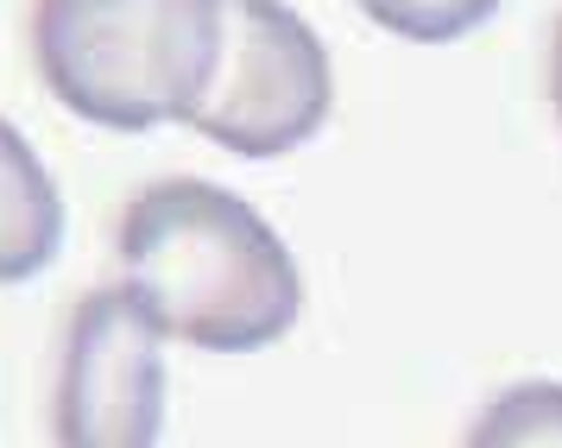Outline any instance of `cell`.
<instances>
[{
	"label": "cell",
	"mask_w": 562,
	"mask_h": 448,
	"mask_svg": "<svg viewBox=\"0 0 562 448\" xmlns=\"http://www.w3.org/2000/svg\"><path fill=\"white\" fill-rule=\"evenodd\" d=\"M121 284L165 341L209 354L272 348L304 316V272L247 197L158 177L121 215Z\"/></svg>",
	"instance_id": "1"
},
{
	"label": "cell",
	"mask_w": 562,
	"mask_h": 448,
	"mask_svg": "<svg viewBox=\"0 0 562 448\" xmlns=\"http://www.w3.org/2000/svg\"><path fill=\"white\" fill-rule=\"evenodd\" d=\"M32 57L70 114L153 133L190 114L215 64V0H38Z\"/></svg>",
	"instance_id": "2"
},
{
	"label": "cell",
	"mask_w": 562,
	"mask_h": 448,
	"mask_svg": "<svg viewBox=\"0 0 562 448\" xmlns=\"http://www.w3.org/2000/svg\"><path fill=\"white\" fill-rule=\"evenodd\" d=\"M335 70L284 0H215V64L183 126L240 158H284L329 121Z\"/></svg>",
	"instance_id": "3"
},
{
	"label": "cell",
	"mask_w": 562,
	"mask_h": 448,
	"mask_svg": "<svg viewBox=\"0 0 562 448\" xmlns=\"http://www.w3.org/2000/svg\"><path fill=\"white\" fill-rule=\"evenodd\" d=\"M165 335L127 284L89 291L64 335L52 436L57 448H158L165 424Z\"/></svg>",
	"instance_id": "4"
},
{
	"label": "cell",
	"mask_w": 562,
	"mask_h": 448,
	"mask_svg": "<svg viewBox=\"0 0 562 448\" xmlns=\"http://www.w3.org/2000/svg\"><path fill=\"white\" fill-rule=\"evenodd\" d=\"M64 247V197L32 139L0 121V284H26Z\"/></svg>",
	"instance_id": "5"
},
{
	"label": "cell",
	"mask_w": 562,
	"mask_h": 448,
	"mask_svg": "<svg viewBox=\"0 0 562 448\" xmlns=\"http://www.w3.org/2000/svg\"><path fill=\"white\" fill-rule=\"evenodd\" d=\"M468 448H562V385L557 379L506 385V392L474 417Z\"/></svg>",
	"instance_id": "6"
},
{
	"label": "cell",
	"mask_w": 562,
	"mask_h": 448,
	"mask_svg": "<svg viewBox=\"0 0 562 448\" xmlns=\"http://www.w3.org/2000/svg\"><path fill=\"white\" fill-rule=\"evenodd\" d=\"M373 25L398 32V38H417V45H449L461 32H474L499 13V0H360Z\"/></svg>",
	"instance_id": "7"
},
{
	"label": "cell",
	"mask_w": 562,
	"mask_h": 448,
	"mask_svg": "<svg viewBox=\"0 0 562 448\" xmlns=\"http://www.w3.org/2000/svg\"><path fill=\"white\" fill-rule=\"evenodd\" d=\"M550 89H557V114H562V25H557V64H550Z\"/></svg>",
	"instance_id": "8"
}]
</instances>
